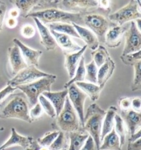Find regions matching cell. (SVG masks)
<instances>
[{
    "instance_id": "obj_1",
    "label": "cell",
    "mask_w": 141,
    "mask_h": 150,
    "mask_svg": "<svg viewBox=\"0 0 141 150\" xmlns=\"http://www.w3.org/2000/svg\"><path fill=\"white\" fill-rule=\"evenodd\" d=\"M1 103L0 118L17 119L31 123L29 105L23 93L11 94Z\"/></svg>"
},
{
    "instance_id": "obj_2",
    "label": "cell",
    "mask_w": 141,
    "mask_h": 150,
    "mask_svg": "<svg viewBox=\"0 0 141 150\" xmlns=\"http://www.w3.org/2000/svg\"><path fill=\"white\" fill-rule=\"evenodd\" d=\"M83 14L80 12H70L58 8H48L36 11H32L26 18H38L43 24L62 23H75L80 26L84 24Z\"/></svg>"
},
{
    "instance_id": "obj_3",
    "label": "cell",
    "mask_w": 141,
    "mask_h": 150,
    "mask_svg": "<svg viewBox=\"0 0 141 150\" xmlns=\"http://www.w3.org/2000/svg\"><path fill=\"white\" fill-rule=\"evenodd\" d=\"M105 115V110L94 103L88 107L84 117L82 129L92 137L97 150H100L102 124Z\"/></svg>"
},
{
    "instance_id": "obj_4",
    "label": "cell",
    "mask_w": 141,
    "mask_h": 150,
    "mask_svg": "<svg viewBox=\"0 0 141 150\" xmlns=\"http://www.w3.org/2000/svg\"><path fill=\"white\" fill-rule=\"evenodd\" d=\"M55 118V124L59 131L70 133L82 130L79 117L71 105L68 96L61 112Z\"/></svg>"
},
{
    "instance_id": "obj_5",
    "label": "cell",
    "mask_w": 141,
    "mask_h": 150,
    "mask_svg": "<svg viewBox=\"0 0 141 150\" xmlns=\"http://www.w3.org/2000/svg\"><path fill=\"white\" fill-rule=\"evenodd\" d=\"M57 78L56 75L51 74L29 84L17 86L26 96L29 106L33 107L38 102V98L44 92L51 91V86Z\"/></svg>"
},
{
    "instance_id": "obj_6",
    "label": "cell",
    "mask_w": 141,
    "mask_h": 150,
    "mask_svg": "<svg viewBox=\"0 0 141 150\" xmlns=\"http://www.w3.org/2000/svg\"><path fill=\"white\" fill-rule=\"evenodd\" d=\"M108 19L116 25H123L141 18L140 1H130L127 5L111 14Z\"/></svg>"
},
{
    "instance_id": "obj_7",
    "label": "cell",
    "mask_w": 141,
    "mask_h": 150,
    "mask_svg": "<svg viewBox=\"0 0 141 150\" xmlns=\"http://www.w3.org/2000/svg\"><path fill=\"white\" fill-rule=\"evenodd\" d=\"M83 22L84 24L97 36L99 42H104L106 33L111 28V22L105 16L96 13H85L83 14Z\"/></svg>"
},
{
    "instance_id": "obj_8",
    "label": "cell",
    "mask_w": 141,
    "mask_h": 150,
    "mask_svg": "<svg viewBox=\"0 0 141 150\" xmlns=\"http://www.w3.org/2000/svg\"><path fill=\"white\" fill-rule=\"evenodd\" d=\"M51 74L40 71L33 66H28L18 72L12 79L7 82V85L16 88L20 85L29 84L40 78L48 76Z\"/></svg>"
},
{
    "instance_id": "obj_9",
    "label": "cell",
    "mask_w": 141,
    "mask_h": 150,
    "mask_svg": "<svg viewBox=\"0 0 141 150\" xmlns=\"http://www.w3.org/2000/svg\"><path fill=\"white\" fill-rule=\"evenodd\" d=\"M125 43L121 56L135 53L141 50V33L135 21H132L125 33Z\"/></svg>"
},
{
    "instance_id": "obj_10",
    "label": "cell",
    "mask_w": 141,
    "mask_h": 150,
    "mask_svg": "<svg viewBox=\"0 0 141 150\" xmlns=\"http://www.w3.org/2000/svg\"><path fill=\"white\" fill-rule=\"evenodd\" d=\"M67 89L68 90V97L70 101L78 115L82 128L84 117V103L88 96L75 84L70 85Z\"/></svg>"
},
{
    "instance_id": "obj_11",
    "label": "cell",
    "mask_w": 141,
    "mask_h": 150,
    "mask_svg": "<svg viewBox=\"0 0 141 150\" xmlns=\"http://www.w3.org/2000/svg\"><path fill=\"white\" fill-rule=\"evenodd\" d=\"M36 141L31 137H26L21 135L17 132L16 129L12 128L11 134L9 139L4 144L0 146V150H4L13 146H20L24 150L31 149L35 145Z\"/></svg>"
},
{
    "instance_id": "obj_12",
    "label": "cell",
    "mask_w": 141,
    "mask_h": 150,
    "mask_svg": "<svg viewBox=\"0 0 141 150\" xmlns=\"http://www.w3.org/2000/svg\"><path fill=\"white\" fill-rule=\"evenodd\" d=\"M130 25L125 24L123 25H114L107 31L105 36L104 44L111 49H115L120 46L125 32L127 30Z\"/></svg>"
},
{
    "instance_id": "obj_13",
    "label": "cell",
    "mask_w": 141,
    "mask_h": 150,
    "mask_svg": "<svg viewBox=\"0 0 141 150\" xmlns=\"http://www.w3.org/2000/svg\"><path fill=\"white\" fill-rule=\"evenodd\" d=\"M13 42L20 49L22 56L28 66H33L36 68L38 67L40 58L43 54L42 51L31 49L17 38H14Z\"/></svg>"
},
{
    "instance_id": "obj_14",
    "label": "cell",
    "mask_w": 141,
    "mask_h": 150,
    "mask_svg": "<svg viewBox=\"0 0 141 150\" xmlns=\"http://www.w3.org/2000/svg\"><path fill=\"white\" fill-rule=\"evenodd\" d=\"M8 56L10 66L13 75H16L18 72L28 67L22 56L20 49L17 45H14L13 46L9 47Z\"/></svg>"
},
{
    "instance_id": "obj_15",
    "label": "cell",
    "mask_w": 141,
    "mask_h": 150,
    "mask_svg": "<svg viewBox=\"0 0 141 150\" xmlns=\"http://www.w3.org/2000/svg\"><path fill=\"white\" fill-rule=\"evenodd\" d=\"M39 31L40 43L46 51H53L56 48L57 44L48 28L36 18H33Z\"/></svg>"
},
{
    "instance_id": "obj_16",
    "label": "cell",
    "mask_w": 141,
    "mask_h": 150,
    "mask_svg": "<svg viewBox=\"0 0 141 150\" xmlns=\"http://www.w3.org/2000/svg\"><path fill=\"white\" fill-rule=\"evenodd\" d=\"M50 31L55 40L57 45L65 52L64 53H73L82 49L79 45L72 40L70 36L53 30Z\"/></svg>"
},
{
    "instance_id": "obj_17",
    "label": "cell",
    "mask_w": 141,
    "mask_h": 150,
    "mask_svg": "<svg viewBox=\"0 0 141 150\" xmlns=\"http://www.w3.org/2000/svg\"><path fill=\"white\" fill-rule=\"evenodd\" d=\"M115 69V63L111 57L99 68L97 74V85L101 90L104 88L107 82L113 75Z\"/></svg>"
},
{
    "instance_id": "obj_18",
    "label": "cell",
    "mask_w": 141,
    "mask_h": 150,
    "mask_svg": "<svg viewBox=\"0 0 141 150\" xmlns=\"http://www.w3.org/2000/svg\"><path fill=\"white\" fill-rule=\"evenodd\" d=\"M121 117L126 125L127 132L130 135L141 129V113L130 110L126 112H121Z\"/></svg>"
},
{
    "instance_id": "obj_19",
    "label": "cell",
    "mask_w": 141,
    "mask_h": 150,
    "mask_svg": "<svg viewBox=\"0 0 141 150\" xmlns=\"http://www.w3.org/2000/svg\"><path fill=\"white\" fill-rule=\"evenodd\" d=\"M87 49V45H84L79 51L73 53H64L65 54V67L67 71L68 76L72 79L79 64V61Z\"/></svg>"
},
{
    "instance_id": "obj_20",
    "label": "cell",
    "mask_w": 141,
    "mask_h": 150,
    "mask_svg": "<svg viewBox=\"0 0 141 150\" xmlns=\"http://www.w3.org/2000/svg\"><path fill=\"white\" fill-rule=\"evenodd\" d=\"M77 32L80 39L83 41L89 49L94 51L99 46V41L92 31L85 27L80 26L75 23H72Z\"/></svg>"
},
{
    "instance_id": "obj_21",
    "label": "cell",
    "mask_w": 141,
    "mask_h": 150,
    "mask_svg": "<svg viewBox=\"0 0 141 150\" xmlns=\"http://www.w3.org/2000/svg\"><path fill=\"white\" fill-rule=\"evenodd\" d=\"M42 95L48 99L52 103L56 113V116L61 112L68 96V90L65 89L62 91L55 92H44Z\"/></svg>"
},
{
    "instance_id": "obj_22",
    "label": "cell",
    "mask_w": 141,
    "mask_h": 150,
    "mask_svg": "<svg viewBox=\"0 0 141 150\" xmlns=\"http://www.w3.org/2000/svg\"><path fill=\"white\" fill-rule=\"evenodd\" d=\"M117 112V108L113 106H110L106 111V115L102 124L101 141L102 139L111 132L114 128L115 116L116 115Z\"/></svg>"
},
{
    "instance_id": "obj_23",
    "label": "cell",
    "mask_w": 141,
    "mask_h": 150,
    "mask_svg": "<svg viewBox=\"0 0 141 150\" xmlns=\"http://www.w3.org/2000/svg\"><path fill=\"white\" fill-rule=\"evenodd\" d=\"M62 6L67 9H88L94 8L98 6V1H60Z\"/></svg>"
},
{
    "instance_id": "obj_24",
    "label": "cell",
    "mask_w": 141,
    "mask_h": 150,
    "mask_svg": "<svg viewBox=\"0 0 141 150\" xmlns=\"http://www.w3.org/2000/svg\"><path fill=\"white\" fill-rule=\"evenodd\" d=\"M120 139L114 129L101 140L100 150H121Z\"/></svg>"
},
{
    "instance_id": "obj_25",
    "label": "cell",
    "mask_w": 141,
    "mask_h": 150,
    "mask_svg": "<svg viewBox=\"0 0 141 150\" xmlns=\"http://www.w3.org/2000/svg\"><path fill=\"white\" fill-rule=\"evenodd\" d=\"M88 137V133L83 129L79 132L69 133L70 145L67 150H80Z\"/></svg>"
},
{
    "instance_id": "obj_26",
    "label": "cell",
    "mask_w": 141,
    "mask_h": 150,
    "mask_svg": "<svg viewBox=\"0 0 141 150\" xmlns=\"http://www.w3.org/2000/svg\"><path fill=\"white\" fill-rule=\"evenodd\" d=\"M75 84L85 93L93 102H95L99 99L101 89L97 84L84 81L77 82Z\"/></svg>"
},
{
    "instance_id": "obj_27",
    "label": "cell",
    "mask_w": 141,
    "mask_h": 150,
    "mask_svg": "<svg viewBox=\"0 0 141 150\" xmlns=\"http://www.w3.org/2000/svg\"><path fill=\"white\" fill-rule=\"evenodd\" d=\"M48 26L50 30H53L57 33L65 34L70 36H71L80 39L77 32L72 24L56 23L49 24H48Z\"/></svg>"
},
{
    "instance_id": "obj_28",
    "label": "cell",
    "mask_w": 141,
    "mask_h": 150,
    "mask_svg": "<svg viewBox=\"0 0 141 150\" xmlns=\"http://www.w3.org/2000/svg\"><path fill=\"white\" fill-rule=\"evenodd\" d=\"M9 1L16 6V8L19 11L20 15L24 18H26V16L39 3V1L35 0H16Z\"/></svg>"
},
{
    "instance_id": "obj_29",
    "label": "cell",
    "mask_w": 141,
    "mask_h": 150,
    "mask_svg": "<svg viewBox=\"0 0 141 150\" xmlns=\"http://www.w3.org/2000/svg\"><path fill=\"white\" fill-rule=\"evenodd\" d=\"M115 132L118 135L121 147H122L126 142V138L127 130L123 119L120 115L116 113L115 116Z\"/></svg>"
},
{
    "instance_id": "obj_30",
    "label": "cell",
    "mask_w": 141,
    "mask_h": 150,
    "mask_svg": "<svg viewBox=\"0 0 141 150\" xmlns=\"http://www.w3.org/2000/svg\"><path fill=\"white\" fill-rule=\"evenodd\" d=\"M85 58L83 56L79 61V64L77 67V68L75 71L73 77L65 84L64 88L65 89H67L70 85L75 84L77 82L84 81V80H85Z\"/></svg>"
},
{
    "instance_id": "obj_31",
    "label": "cell",
    "mask_w": 141,
    "mask_h": 150,
    "mask_svg": "<svg viewBox=\"0 0 141 150\" xmlns=\"http://www.w3.org/2000/svg\"><path fill=\"white\" fill-rule=\"evenodd\" d=\"M92 60L99 68L105 62L106 59L110 57L108 50L103 46L99 45L98 47L91 53Z\"/></svg>"
},
{
    "instance_id": "obj_32",
    "label": "cell",
    "mask_w": 141,
    "mask_h": 150,
    "mask_svg": "<svg viewBox=\"0 0 141 150\" xmlns=\"http://www.w3.org/2000/svg\"><path fill=\"white\" fill-rule=\"evenodd\" d=\"M85 80L88 83L97 84V74L98 68L94 62L92 60L89 63L85 65Z\"/></svg>"
},
{
    "instance_id": "obj_33",
    "label": "cell",
    "mask_w": 141,
    "mask_h": 150,
    "mask_svg": "<svg viewBox=\"0 0 141 150\" xmlns=\"http://www.w3.org/2000/svg\"><path fill=\"white\" fill-rule=\"evenodd\" d=\"M59 132V130H53L46 132L43 137L38 138L36 141L40 146L49 147L56 139Z\"/></svg>"
},
{
    "instance_id": "obj_34",
    "label": "cell",
    "mask_w": 141,
    "mask_h": 150,
    "mask_svg": "<svg viewBox=\"0 0 141 150\" xmlns=\"http://www.w3.org/2000/svg\"><path fill=\"white\" fill-rule=\"evenodd\" d=\"M132 66L134 69V76L131 85V90L135 91L141 89V61L137 62Z\"/></svg>"
},
{
    "instance_id": "obj_35",
    "label": "cell",
    "mask_w": 141,
    "mask_h": 150,
    "mask_svg": "<svg viewBox=\"0 0 141 150\" xmlns=\"http://www.w3.org/2000/svg\"><path fill=\"white\" fill-rule=\"evenodd\" d=\"M38 102H39L43 110L46 115L51 118H55L56 117V113L52 103L42 94L40 95Z\"/></svg>"
},
{
    "instance_id": "obj_36",
    "label": "cell",
    "mask_w": 141,
    "mask_h": 150,
    "mask_svg": "<svg viewBox=\"0 0 141 150\" xmlns=\"http://www.w3.org/2000/svg\"><path fill=\"white\" fill-rule=\"evenodd\" d=\"M66 138L65 132L60 131L58 135L49 147L50 150H61L66 149Z\"/></svg>"
},
{
    "instance_id": "obj_37",
    "label": "cell",
    "mask_w": 141,
    "mask_h": 150,
    "mask_svg": "<svg viewBox=\"0 0 141 150\" xmlns=\"http://www.w3.org/2000/svg\"><path fill=\"white\" fill-rule=\"evenodd\" d=\"M120 58L124 64L132 66L137 62L141 61V51L135 53H130L125 56L121 55Z\"/></svg>"
},
{
    "instance_id": "obj_38",
    "label": "cell",
    "mask_w": 141,
    "mask_h": 150,
    "mask_svg": "<svg viewBox=\"0 0 141 150\" xmlns=\"http://www.w3.org/2000/svg\"><path fill=\"white\" fill-rule=\"evenodd\" d=\"M44 110L43 108L38 102L34 106L32 107L31 109L29 110V115L32 121L39 119L43 114Z\"/></svg>"
},
{
    "instance_id": "obj_39",
    "label": "cell",
    "mask_w": 141,
    "mask_h": 150,
    "mask_svg": "<svg viewBox=\"0 0 141 150\" xmlns=\"http://www.w3.org/2000/svg\"><path fill=\"white\" fill-rule=\"evenodd\" d=\"M22 36L26 39H31L35 35V29L30 24H26L22 26L21 29Z\"/></svg>"
},
{
    "instance_id": "obj_40",
    "label": "cell",
    "mask_w": 141,
    "mask_h": 150,
    "mask_svg": "<svg viewBox=\"0 0 141 150\" xmlns=\"http://www.w3.org/2000/svg\"><path fill=\"white\" fill-rule=\"evenodd\" d=\"M131 97H122L119 100V105L121 112H126L131 110Z\"/></svg>"
},
{
    "instance_id": "obj_41",
    "label": "cell",
    "mask_w": 141,
    "mask_h": 150,
    "mask_svg": "<svg viewBox=\"0 0 141 150\" xmlns=\"http://www.w3.org/2000/svg\"><path fill=\"white\" fill-rule=\"evenodd\" d=\"M17 89L13 88L11 85H7L5 88L0 90V103L3 101L5 98L9 97V96L13 93V92Z\"/></svg>"
},
{
    "instance_id": "obj_42",
    "label": "cell",
    "mask_w": 141,
    "mask_h": 150,
    "mask_svg": "<svg viewBox=\"0 0 141 150\" xmlns=\"http://www.w3.org/2000/svg\"><path fill=\"white\" fill-rule=\"evenodd\" d=\"M7 6L4 1H0V31L3 29V24L5 15L7 12Z\"/></svg>"
},
{
    "instance_id": "obj_43",
    "label": "cell",
    "mask_w": 141,
    "mask_h": 150,
    "mask_svg": "<svg viewBox=\"0 0 141 150\" xmlns=\"http://www.w3.org/2000/svg\"><path fill=\"white\" fill-rule=\"evenodd\" d=\"M80 150H97L95 144L92 137L89 136Z\"/></svg>"
},
{
    "instance_id": "obj_44",
    "label": "cell",
    "mask_w": 141,
    "mask_h": 150,
    "mask_svg": "<svg viewBox=\"0 0 141 150\" xmlns=\"http://www.w3.org/2000/svg\"><path fill=\"white\" fill-rule=\"evenodd\" d=\"M141 100L140 97L132 98L131 110L136 112L141 113Z\"/></svg>"
},
{
    "instance_id": "obj_45",
    "label": "cell",
    "mask_w": 141,
    "mask_h": 150,
    "mask_svg": "<svg viewBox=\"0 0 141 150\" xmlns=\"http://www.w3.org/2000/svg\"><path fill=\"white\" fill-rule=\"evenodd\" d=\"M127 150H141V139L133 142H128Z\"/></svg>"
},
{
    "instance_id": "obj_46",
    "label": "cell",
    "mask_w": 141,
    "mask_h": 150,
    "mask_svg": "<svg viewBox=\"0 0 141 150\" xmlns=\"http://www.w3.org/2000/svg\"><path fill=\"white\" fill-rule=\"evenodd\" d=\"M110 1H98V7L100 9L110 12Z\"/></svg>"
},
{
    "instance_id": "obj_47",
    "label": "cell",
    "mask_w": 141,
    "mask_h": 150,
    "mask_svg": "<svg viewBox=\"0 0 141 150\" xmlns=\"http://www.w3.org/2000/svg\"><path fill=\"white\" fill-rule=\"evenodd\" d=\"M6 26L10 29H13L17 27L18 24V21L17 19L12 18L9 17L6 21Z\"/></svg>"
},
{
    "instance_id": "obj_48",
    "label": "cell",
    "mask_w": 141,
    "mask_h": 150,
    "mask_svg": "<svg viewBox=\"0 0 141 150\" xmlns=\"http://www.w3.org/2000/svg\"><path fill=\"white\" fill-rule=\"evenodd\" d=\"M141 139V129L132 135H130L128 142H133Z\"/></svg>"
},
{
    "instance_id": "obj_49",
    "label": "cell",
    "mask_w": 141,
    "mask_h": 150,
    "mask_svg": "<svg viewBox=\"0 0 141 150\" xmlns=\"http://www.w3.org/2000/svg\"><path fill=\"white\" fill-rule=\"evenodd\" d=\"M20 15V13L19 10L17 8H12L9 11V17L12 18L17 19Z\"/></svg>"
},
{
    "instance_id": "obj_50",
    "label": "cell",
    "mask_w": 141,
    "mask_h": 150,
    "mask_svg": "<svg viewBox=\"0 0 141 150\" xmlns=\"http://www.w3.org/2000/svg\"><path fill=\"white\" fill-rule=\"evenodd\" d=\"M135 22L136 23V27H137V28H138V29L140 30V31H141V18H140V19H137L135 21Z\"/></svg>"
},
{
    "instance_id": "obj_51",
    "label": "cell",
    "mask_w": 141,
    "mask_h": 150,
    "mask_svg": "<svg viewBox=\"0 0 141 150\" xmlns=\"http://www.w3.org/2000/svg\"><path fill=\"white\" fill-rule=\"evenodd\" d=\"M4 130V127H0V132H2Z\"/></svg>"
},
{
    "instance_id": "obj_52",
    "label": "cell",
    "mask_w": 141,
    "mask_h": 150,
    "mask_svg": "<svg viewBox=\"0 0 141 150\" xmlns=\"http://www.w3.org/2000/svg\"><path fill=\"white\" fill-rule=\"evenodd\" d=\"M67 150V149H62V150Z\"/></svg>"
},
{
    "instance_id": "obj_53",
    "label": "cell",
    "mask_w": 141,
    "mask_h": 150,
    "mask_svg": "<svg viewBox=\"0 0 141 150\" xmlns=\"http://www.w3.org/2000/svg\"><path fill=\"white\" fill-rule=\"evenodd\" d=\"M31 150V149H26V150Z\"/></svg>"
},
{
    "instance_id": "obj_54",
    "label": "cell",
    "mask_w": 141,
    "mask_h": 150,
    "mask_svg": "<svg viewBox=\"0 0 141 150\" xmlns=\"http://www.w3.org/2000/svg\"><path fill=\"white\" fill-rule=\"evenodd\" d=\"M0 108H1V103H0Z\"/></svg>"
}]
</instances>
